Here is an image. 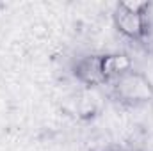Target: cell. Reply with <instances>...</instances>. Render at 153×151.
<instances>
[{
    "mask_svg": "<svg viewBox=\"0 0 153 151\" xmlns=\"http://www.w3.org/2000/svg\"><path fill=\"white\" fill-rule=\"evenodd\" d=\"M76 76L89 85L105 82L102 75V68H100V57H85L76 64Z\"/></svg>",
    "mask_w": 153,
    "mask_h": 151,
    "instance_id": "4",
    "label": "cell"
},
{
    "mask_svg": "<svg viewBox=\"0 0 153 151\" xmlns=\"http://www.w3.org/2000/svg\"><path fill=\"white\" fill-rule=\"evenodd\" d=\"M114 23L117 30L130 39H137L144 34V14L143 13H134L125 9L123 5H117V11L114 14Z\"/></svg>",
    "mask_w": 153,
    "mask_h": 151,
    "instance_id": "2",
    "label": "cell"
},
{
    "mask_svg": "<svg viewBox=\"0 0 153 151\" xmlns=\"http://www.w3.org/2000/svg\"><path fill=\"white\" fill-rule=\"evenodd\" d=\"M100 68H102L103 80L109 82V80H117L123 75L130 73L134 68V62L126 53H111V55L100 57Z\"/></svg>",
    "mask_w": 153,
    "mask_h": 151,
    "instance_id": "3",
    "label": "cell"
},
{
    "mask_svg": "<svg viewBox=\"0 0 153 151\" xmlns=\"http://www.w3.org/2000/svg\"><path fill=\"white\" fill-rule=\"evenodd\" d=\"M114 82L117 98L126 103H144L153 100V85L143 73L130 71Z\"/></svg>",
    "mask_w": 153,
    "mask_h": 151,
    "instance_id": "1",
    "label": "cell"
}]
</instances>
